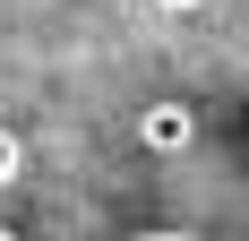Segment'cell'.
Returning a JSON list of instances; mask_svg holds the SVG:
<instances>
[{"instance_id": "cell-1", "label": "cell", "mask_w": 249, "mask_h": 241, "mask_svg": "<svg viewBox=\"0 0 249 241\" xmlns=\"http://www.w3.org/2000/svg\"><path fill=\"white\" fill-rule=\"evenodd\" d=\"M138 146H146V155H189V146H198V112L180 95L146 103V112H138Z\"/></svg>"}, {"instance_id": "cell-2", "label": "cell", "mask_w": 249, "mask_h": 241, "mask_svg": "<svg viewBox=\"0 0 249 241\" xmlns=\"http://www.w3.org/2000/svg\"><path fill=\"white\" fill-rule=\"evenodd\" d=\"M18 172H26V138H18V129H0V190H9Z\"/></svg>"}, {"instance_id": "cell-3", "label": "cell", "mask_w": 249, "mask_h": 241, "mask_svg": "<svg viewBox=\"0 0 249 241\" xmlns=\"http://www.w3.org/2000/svg\"><path fill=\"white\" fill-rule=\"evenodd\" d=\"M155 9H206V0H155Z\"/></svg>"}, {"instance_id": "cell-4", "label": "cell", "mask_w": 249, "mask_h": 241, "mask_svg": "<svg viewBox=\"0 0 249 241\" xmlns=\"http://www.w3.org/2000/svg\"><path fill=\"white\" fill-rule=\"evenodd\" d=\"M0 241H9V233H0Z\"/></svg>"}]
</instances>
